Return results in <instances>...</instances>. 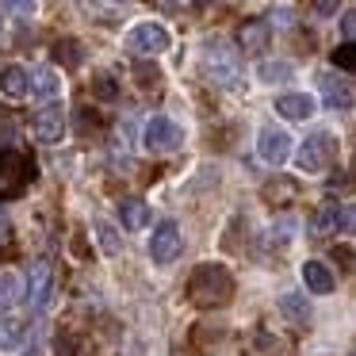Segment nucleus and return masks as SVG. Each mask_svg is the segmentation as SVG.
<instances>
[{
  "mask_svg": "<svg viewBox=\"0 0 356 356\" xmlns=\"http://www.w3.org/2000/svg\"><path fill=\"white\" fill-rule=\"evenodd\" d=\"M184 291H188V302H192V307L215 310V307H226V302L234 299V276H230L226 264L207 261V264H200V268L188 276Z\"/></svg>",
  "mask_w": 356,
  "mask_h": 356,
  "instance_id": "obj_1",
  "label": "nucleus"
},
{
  "mask_svg": "<svg viewBox=\"0 0 356 356\" xmlns=\"http://www.w3.org/2000/svg\"><path fill=\"white\" fill-rule=\"evenodd\" d=\"M200 62H203V73H207L211 85H218V88H238L241 85V54L230 47V42L207 39L203 42Z\"/></svg>",
  "mask_w": 356,
  "mask_h": 356,
  "instance_id": "obj_2",
  "label": "nucleus"
},
{
  "mask_svg": "<svg viewBox=\"0 0 356 356\" xmlns=\"http://www.w3.org/2000/svg\"><path fill=\"white\" fill-rule=\"evenodd\" d=\"M35 180V161L19 149H0V200L24 195L27 184Z\"/></svg>",
  "mask_w": 356,
  "mask_h": 356,
  "instance_id": "obj_3",
  "label": "nucleus"
},
{
  "mask_svg": "<svg viewBox=\"0 0 356 356\" xmlns=\"http://www.w3.org/2000/svg\"><path fill=\"white\" fill-rule=\"evenodd\" d=\"M333 157H337V142H333V134L330 131H318V134H310V138L299 146L295 161H299L302 172H322V169H330Z\"/></svg>",
  "mask_w": 356,
  "mask_h": 356,
  "instance_id": "obj_4",
  "label": "nucleus"
},
{
  "mask_svg": "<svg viewBox=\"0 0 356 356\" xmlns=\"http://www.w3.org/2000/svg\"><path fill=\"white\" fill-rule=\"evenodd\" d=\"M169 31H165L161 24H138L131 27V35H127V50H131L134 58H157L169 50Z\"/></svg>",
  "mask_w": 356,
  "mask_h": 356,
  "instance_id": "obj_5",
  "label": "nucleus"
},
{
  "mask_svg": "<svg viewBox=\"0 0 356 356\" xmlns=\"http://www.w3.org/2000/svg\"><path fill=\"white\" fill-rule=\"evenodd\" d=\"M142 142H146L149 154H172V149L184 146V131H180L172 119L154 115V119L146 123V131H142Z\"/></svg>",
  "mask_w": 356,
  "mask_h": 356,
  "instance_id": "obj_6",
  "label": "nucleus"
},
{
  "mask_svg": "<svg viewBox=\"0 0 356 356\" xmlns=\"http://www.w3.org/2000/svg\"><path fill=\"white\" fill-rule=\"evenodd\" d=\"M180 249H184V238H180V226L172 222V218L157 222L154 238H149V257H154V264H172V261L180 257Z\"/></svg>",
  "mask_w": 356,
  "mask_h": 356,
  "instance_id": "obj_7",
  "label": "nucleus"
},
{
  "mask_svg": "<svg viewBox=\"0 0 356 356\" xmlns=\"http://www.w3.org/2000/svg\"><path fill=\"white\" fill-rule=\"evenodd\" d=\"M257 154L268 165H284L291 157V134L280 131V127H264L261 138H257Z\"/></svg>",
  "mask_w": 356,
  "mask_h": 356,
  "instance_id": "obj_8",
  "label": "nucleus"
},
{
  "mask_svg": "<svg viewBox=\"0 0 356 356\" xmlns=\"http://www.w3.org/2000/svg\"><path fill=\"white\" fill-rule=\"evenodd\" d=\"M27 295H31L35 310L50 307V299H54V268H50V261H35L31 276H27Z\"/></svg>",
  "mask_w": 356,
  "mask_h": 356,
  "instance_id": "obj_9",
  "label": "nucleus"
},
{
  "mask_svg": "<svg viewBox=\"0 0 356 356\" xmlns=\"http://www.w3.org/2000/svg\"><path fill=\"white\" fill-rule=\"evenodd\" d=\"M35 138L39 142H47V146H54V142H62V134H65V115H62V108H42L39 115H35Z\"/></svg>",
  "mask_w": 356,
  "mask_h": 356,
  "instance_id": "obj_10",
  "label": "nucleus"
},
{
  "mask_svg": "<svg viewBox=\"0 0 356 356\" xmlns=\"http://www.w3.org/2000/svg\"><path fill=\"white\" fill-rule=\"evenodd\" d=\"M268 24L264 19H245V24L238 27V50H245V54H264L268 50Z\"/></svg>",
  "mask_w": 356,
  "mask_h": 356,
  "instance_id": "obj_11",
  "label": "nucleus"
},
{
  "mask_svg": "<svg viewBox=\"0 0 356 356\" xmlns=\"http://www.w3.org/2000/svg\"><path fill=\"white\" fill-rule=\"evenodd\" d=\"M318 88H322L325 108H333V111H348V108H353V88H348L341 77L325 73V77H318Z\"/></svg>",
  "mask_w": 356,
  "mask_h": 356,
  "instance_id": "obj_12",
  "label": "nucleus"
},
{
  "mask_svg": "<svg viewBox=\"0 0 356 356\" xmlns=\"http://www.w3.org/2000/svg\"><path fill=\"white\" fill-rule=\"evenodd\" d=\"M314 108H318L314 96H307V92H284V96L276 100V111H280L284 119H291V123L310 119V115H314Z\"/></svg>",
  "mask_w": 356,
  "mask_h": 356,
  "instance_id": "obj_13",
  "label": "nucleus"
},
{
  "mask_svg": "<svg viewBox=\"0 0 356 356\" xmlns=\"http://www.w3.org/2000/svg\"><path fill=\"white\" fill-rule=\"evenodd\" d=\"M302 284H307L310 295H330L333 291V272L325 268L322 261H307L302 264Z\"/></svg>",
  "mask_w": 356,
  "mask_h": 356,
  "instance_id": "obj_14",
  "label": "nucleus"
},
{
  "mask_svg": "<svg viewBox=\"0 0 356 356\" xmlns=\"http://www.w3.org/2000/svg\"><path fill=\"white\" fill-rule=\"evenodd\" d=\"M261 195H264V203H272V207H284V203H291L295 195H299V184H295L291 177H276V180H268V184L261 188Z\"/></svg>",
  "mask_w": 356,
  "mask_h": 356,
  "instance_id": "obj_15",
  "label": "nucleus"
},
{
  "mask_svg": "<svg viewBox=\"0 0 356 356\" xmlns=\"http://www.w3.org/2000/svg\"><path fill=\"white\" fill-rule=\"evenodd\" d=\"M0 92L12 96V100H19V96L31 92V73L19 70V65H8V70L0 73Z\"/></svg>",
  "mask_w": 356,
  "mask_h": 356,
  "instance_id": "obj_16",
  "label": "nucleus"
},
{
  "mask_svg": "<svg viewBox=\"0 0 356 356\" xmlns=\"http://www.w3.org/2000/svg\"><path fill=\"white\" fill-rule=\"evenodd\" d=\"M280 314H284L287 322H295V325H307V318H310V302H307V295H299V291H284V295H280Z\"/></svg>",
  "mask_w": 356,
  "mask_h": 356,
  "instance_id": "obj_17",
  "label": "nucleus"
},
{
  "mask_svg": "<svg viewBox=\"0 0 356 356\" xmlns=\"http://www.w3.org/2000/svg\"><path fill=\"white\" fill-rule=\"evenodd\" d=\"M62 92V81H58L54 70H31V96L39 100H54Z\"/></svg>",
  "mask_w": 356,
  "mask_h": 356,
  "instance_id": "obj_18",
  "label": "nucleus"
},
{
  "mask_svg": "<svg viewBox=\"0 0 356 356\" xmlns=\"http://www.w3.org/2000/svg\"><path fill=\"white\" fill-rule=\"evenodd\" d=\"M310 238H330V234H341V222H337V207H322L314 218H310Z\"/></svg>",
  "mask_w": 356,
  "mask_h": 356,
  "instance_id": "obj_19",
  "label": "nucleus"
},
{
  "mask_svg": "<svg viewBox=\"0 0 356 356\" xmlns=\"http://www.w3.org/2000/svg\"><path fill=\"white\" fill-rule=\"evenodd\" d=\"M119 215H123L127 230H142V226L149 222V207L142 200H123V203H119Z\"/></svg>",
  "mask_w": 356,
  "mask_h": 356,
  "instance_id": "obj_20",
  "label": "nucleus"
},
{
  "mask_svg": "<svg viewBox=\"0 0 356 356\" xmlns=\"http://www.w3.org/2000/svg\"><path fill=\"white\" fill-rule=\"evenodd\" d=\"M24 295V280L16 272H0V310L16 307V299Z\"/></svg>",
  "mask_w": 356,
  "mask_h": 356,
  "instance_id": "obj_21",
  "label": "nucleus"
},
{
  "mask_svg": "<svg viewBox=\"0 0 356 356\" xmlns=\"http://www.w3.org/2000/svg\"><path fill=\"white\" fill-rule=\"evenodd\" d=\"M92 230H96V241H100V249L108 257H119L123 253V238H119V230L111 222H92Z\"/></svg>",
  "mask_w": 356,
  "mask_h": 356,
  "instance_id": "obj_22",
  "label": "nucleus"
},
{
  "mask_svg": "<svg viewBox=\"0 0 356 356\" xmlns=\"http://www.w3.org/2000/svg\"><path fill=\"white\" fill-rule=\"evenodd\" d=\"M54 58L65 65V70H77V65L85 62V54H81V42H77V39H62V42L54 47Z\"/></svg>",
  "mask_w": 356,
  "mask_h": 356,
  "instance_id": "obj_23",
  "label": "nucleus"
},
{
  "mask_svg": "<svg viewBox=\"0 0 356 356\" xmlns=\"http://www.w3.org/2000/svg\"><path fill=\"white\" fill-rule=\"evenodd\" d=\"M27 325L19 322V318H0V348H12L19 345V337H24Z\"/></svg>",
  "mask_w": 356,
  "mask_h": 356,
  "instance_id": "obj_24",
  "label": "nucleus"
},
{
  "mask_svg": "<svg viewBox=\"0 0 356 356\" xmlns=\"http://www.w3.org/2000/svg\"><path fill=\"white\" fill-rule=\"evenodd\" d=\"M257 77L268 81V85H276V81H287V77H291V65H287V62H264L261 70H257Z\"/></svg>",
  "mask_w": 356,
  "mask_h": 356,
  "instance_id": "obj_25",
  "label": "nucleus"
},
{
  "mask_svg": "<svg viewBox=\"0 0 356 356\" xmlns=\"http://www.w3.org/2000/svg\"><path fill=\"white\" fill-rule=\"evenodd\" d=\"M333 65H337V70L356 73V42H345V47L333 50Z\"/></svg>",
  "mask_w": 356,
  "mask_h": 356,
  "instance_id": "obj_26",
  "label": "nucleus"
},
{
  "mask_svg": "<svg viewBox=\"0 0 356 356\" xmlns=\"http://www.w3.org/2000/svg\"><path fill=\"white\" fill-rule=\"evenodd\" d=\"M337 222H341V234H356V203L337 207Z\"/></svg>",
  "mask_w": 356,
  "mask_h": 356,
  "instance_id": "obj_27",
  "label": "nucleus"
},
{
  "mask_svg": "<svg viewBox=\"0 0 356 356\" xmlns=\"http://www.w3.org/2000/svg\"><path fill=\"white\" fill-rule=\"evenodd\" d=\"M0 4H4L12 16H31L35 12V0H0Z\"/></svg>",
  "mask_w": 356,
  "mask_h": 356,
  "instance_id": "obj_28",
  "label": "nucleus"
},
{
  "mask_svg": "<svg viewBox=\"0 0 356 356\" xmlns=\"http://www.w3.org/2000/svg\"><path fill=\"white\" fill-rule=\"evenodd\" d=\"M341 35H345V42H356V8H348L341 16Z\"/></svg>",
  "mask_w": 356,
  "mask_h": 356,
  "instance_id": "obj_29",
  "label": "nucleus"
},
{
  "mask_svg": "<svg viewBox=\"0 0 356 356\" xmlns=\"http://www.w3.org/2000/svg\"><path fill=\"white\" fill-rule=\"evenodd\" d=\"M203 0H165V8H172V12H192V8H200Z\"/></svg>",
  "mask_w": 356,
  "mask_h": 356,
  "instance_id": "obj_30",
  "label": "nucleus"
},
{
  "mask_svg": "<svg viewBox=\"0 0 356 356\" xmlns=\"http://www.w3.org/2000/svg\"><path fill=\"white\" fill-rule=\"evenodd\" d=\"M337 4H341V0H318L314 12H318V16H333V12H337Z\"/></svg>",
  "mask_w": 356,
  "mask_h": 356,
  "instance_id": "obj_31",
  "label": "nucleus"
},
{
  "mask_svg": "<svg viewBox=\"0 0 356 356\" xmlns=\"http://www.w3.org/2000/svg\"><path fill=\"white\" fill-rule=\"evenodd\" d=\"M138 85H142V88H149V85H157V70H154V73H149V65H142V70H138Z\"/></svg>",
  "mask_w": 356,
  "mask_h": 356,
  "instance_id": "obj_32",
  "label": "nucleus"
},
{
  "mask_svg": "<svg viewBox=\"0 0 356 356\" xmlns=\"http://www.w3.org/2000/svg\"><path fill=\"white\" fill-rule=\"evenodd\" d=\"M96 92H100V96H115V85H111L108 77H100V81H96Z\"/></svg>",
  "mask_w": 356,
  "mask_h": 356,
  "instance_id": "obj_33",
  "label": "nucleus"
},
{
  "mask_svg": "<svg viewBox=\"0 0 356 356\" xmlns=\"http://www.w3.org/2000/svg\"><path fill=\"white\" fill-rule=\"evenodd\" d=\"M8 230H12V226H8V215L0 211V241H8Z\"/></svg>",
  "mask_w": 356,
  "mask_h": 356,
  "instance_id": "obj_34",
  "label": "nucleus"
},
{
  "mask_svg": "<svg viewBox=\"0 0 356 356\" xmlns=\"http://www.w3.org/2000/svg\"><path fill=\"white\" fill-rule=\"evenodd\" d=\"M111 4H123V0H111Z\"/></svg>",
  "mask_w": 356,
  "mask_h": 356,
  "instance_id": "obj_35",
  "label": "nucleus"
},
{
  "mask_svg": "<svg viewBox=\"0 0 356 356\" xmlns=\"http://www.w3.org/2000/svg\"><path fill=\"white\" fill-rule=\"evenodd\" d=\"M353 172H356V161H353Z\"/></svg>",
  "mask_w": 356,
  "mask_h": 356,
  "instance_id": "obj_36",
  "label": "nucleus"
},
{
  "mask_svg": "<svg viewBox=\"0 0 356 356\" xmlns=\"http://www.w3.org/2000/svg\"><path fill=\"white\" fill-rule=\"evenodd\" d=\"M353 356H356V353H353Z\"/></svg>",
  "mask_w": 356,
  "mask_h": 356,
  "instance_id": "obj_37",
  "label": "nucleus"
}]
</instances>
